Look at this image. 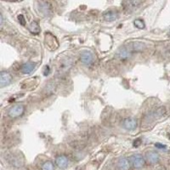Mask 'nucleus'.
I'll return each mask as SVG.
<instances>
[{
	"label": "nucleus",
	"mask_w": 170,
	"mask_h": 170,
	"mask_svg": "<svg viewBox=\"0 0 170 170\" xmlns=\"http://www.w3.org/2000/svg\"><path fill=\"white\" fill-rule=\"evenodd\" d=\"M134 24L135 26L136 27L139 28V29H144L145 27V22H143L142 20H140V19H137L134 21Z\"/></svg>",
	"instance_id": "obj_17"
},
{
	"label": "nucleus",
	"mask_w": 170,
	"mask_h": 170,
	"mask_svg": "<svg viewBox=\"0 0 170 170\" xmlns=\"http://www.w3.org/2000/svg\"><path fill=\"white\" fill-rule=\"evenodd\" d=\"M42 170H55V166L52 162L47 161L43 164Z\"/></svg>",
	"instance_id": "obj_16"
},
{
	"label": "nucleus",
	"mask_w": 170,
	"mask_h": 170,
	"mask_svg": "<svg viewBox=\"0 0 170 170\" xmlns=\"http://www.w3.org/2000/svg\"><path fill=\"white\" fill-rule=\"evenodd\" d=\"M45 43L49 47V49L51 50H56L59 47V43L57 42V39L55 36H53L52 34L46 33L45 36Z\"/></svg>",
	"instance_id": "obj_5"
},
{
	"label": "nucleus",
	"mask_w": 170,
	"mask_h": 170,
	"mask_svg": "<svg viewBox=\"0 0 170 170\" xmlns=\"http://www.w3.org/2000/svg\"><path fill=\"white\" fill-rule=\"evenodd\" d=\"M131 163L135 168H141L145 164V160L143 158L142 155L134 154L131 157Z\"/></svg>",
	"instance_id": "obj_6"
},
{
	"label": "nucleus",
	"mask_w": 170,
	"mask_h": 170,
	"mask_svg": "<svg viewBox=\"0 0 170 170\" xmlns=\"http://www.w3.org/2000/svg\"><path fill=\"white\" fill-rule=\"evenodd\" d=\"M103 17H104V19H105L106 22H113V21H116L118 18V14L116 10L110 9V10L106 11L104 14Z\"/></svg>",
	"instance_id": "obj_9"
},
{
	"label": "nucleus",
	"mask_w": 170,
	"mask_h": 170,
	"mask_svg": "<svg viewBox=\"0 0 170 170\" xmlns=\"http://www.w3.org/2000/svg\"><path fill=\"white\" fill-rule=\"evenodd\" d=\"M140 142H141V140H140V139H136L135 141H134V146H135V147H138L139 145H140Z\"/></svg>",
	"instance_id": "obj_20"
},
{
	"label": "nucleus",
	"mask_w": 170,
	"mask_h": 170,
	"mask_svg": "<svg viewBox=\"0 0 170 170\" xmlns=\"http://www.w3.org/2000/svg\"><path fill=\"white\" fill-rule=\"evenodd\" d=\"M141 2L139 1H126L123 3V5L124 6V9L126 11H132L133 9H134L136 7L139 5Z\"/></svg>",
	"instance_id": "obj_13"
},
{
	"label": "nucleus",
	"mask_w": 170,
	"mask_h": 170,
	"mask_svg": "<svg viewBox=\"0 0 170 170\" xmlns=\"http://www.w3.org/2000/svg\"><path fill=\"white\" fill-rule=\"evenodd\" d=\"M24 111H25L24 106L21 105V104H17V105H15L9 109V116L14 118H18V117H21L24 113Z\"/></svg>",
	"instance_id": "obj_3"
},
{
	"label": "nucleus",
	"mask_w": 170,
	"mask_h": 170,
	"mask_svg": "<svg viewBox=\"0 0 170 170\" xmlns=\"http://www.w3.org/2000/svg\"><path fill=\"white\" fill-rule=\"evenodd\" d=\"M68 158L66 157V156H59L57 157L56 159V165L61 168V169H64L68 166Z\"/></svg>",
	"instance_id": "obj_10"
},
{
	"label": "nucleus",
	"mask_w": 170,
	"mask_h": 170,
	"mask_svg": "<svg viewBox=\"0 0 170 170\" xmlns=\"http://www.w3.org/2000/svg\"><path fill=\"white\" fill-rule=\"evenodd\" d=\"M169 35H170V32H169Z\"/></svg>",
	"instance_id": "obj_24"
},
{
	"label": "nucleus",
	"mask_w": 170,
	"mask_h": 170,
	"mask_svg": "<svg viewBox=\"0 0 170 170\" xmlns=\"http://www.w3.org/2000/svg\"><path fill=\"white\" fill-rule=\"evenodd\" d=\"M18 21H19V22H20V24H21L22 26L26 25V20H25V18H24L23 15H19Z\"/></svg>",
	"instance_id": "obj_18"
},
{
	"label": "nucleus",
	"mask_w": 170,
	"mask_h": 170,
	"mask_svg": "<svg viewBox=\"0 0 170 170\" xmlns=\"http://www.w3.org/2000/svg\"><path fill=\"white\" fill-rule=\"evenodd\" d=\"M49 73H50V67L49 66H45V69L43 71V74H44V76H47Z\"/></svg>",
	"instance_id": "obj_21"
},
{
	"label": "nucleus",
	"mask_w": 170,
	"mask_h": 170,
	"mask_svg": "<svg viewBox=\"0 0 170 170\" xmlns=\"http://www.w3.org/2000/svg\"><path fill=\"white\" fill-rule=\"evenodd\" d=\"M80 60L84 65L90 66L94 62V55L89 50H84L81 53Z\"/></svg>",
	"instance_id": "obj_4"
},
{
	"label": "nucleus",
	"mask_w": 170,
	"mask_h": 170,
	"mask_svg": "<svg viewBox=\"0 0 170 170\" xmlns=\"http://www.w3.org/2000/svg\"><path fill=\"white\" fill-rule=\"evenodd\" d=\"M36 64L33 62H26L22 66V72L24 74H29L33 71Z\"/></svg>",
	"instance_id": "obj_11"
},
{
	"label": "nucleus",
	"mask_w": 170,
	"mask_h": 170,
	"mask_svg": "<svg viewBox=\"0 0 170 170\" xmlns=\"http://www.w3.org/2000/svg\"><path fill=\"white\" fill-rule=\"evenodd\" d=\"M169 139H170V134H169Z\"/></svg>",
	"instance_id": "obj_23"
},
{
	"label": "nucleus",
	"mask_w": 170,
	"mask_h": 170,
	"mask_svg": "<svg viewBox=\"0 0 170 170\" xmlns=\"http://www.w3.org/2000/svg\"><path fill=\"white\" fill-rule=\"evenodd\" d=\"M11 81H12V77L8 71H1V73H0V87L1 88L9 85L11 83Z\"/></svg>",
	"instance_id": "obj_7"
},
{
	"label": "nucleus",
	"mask_w": 170,
	"mask_h": 170,
	"mask_svg": "<svg viewBox=\"0 0 170 170\" xmlns=\"http://www.w3.org/2000/svg\"><path fill=\"white\" fill-rule=\"evenodd\" d=\"M3 15L2 14H0V26L1 27H3Z\"/></svg>",
	"instance_id": "obj_22"
},
{
	"label": "nucleus",
	"mask_w": 170,
	"mask_h": 170,
	"mask_svg": "<svg viewBox=\"0 0 170 170\" xmlns=\"http://www.w3.org/2000/svg\"><path fill=\"white\" fill-rule=\"evenodd\" d=\"M145 48V44L140 42H132L127 46L120 48L116 52V57L120 61H127L133 56L134 53L140 52Z\"/></svg>",
	"instance_id": "obj_1"
},
{
	"label": "nucleus",
	"mask_w": 170,
	"mask_h": 170,
	"mask_svg": "<svg viewBox=\"0 0 170 170\" xmlns=\"http://www.w3.org/2000/svg\"><path fill=\"white\" fill-rule=\"evenodd\" d=\"M28 29H29V31L31 32L32 34H35V35H37V34H39L41 32L40 27L38 25V23L37 22H32L29 25L28 27Z\"/></svg>",
	"instance_id": "obj_15"
},
{
	"label": "nucleus",
	"mask_w": 170,
	"mask_h": 170,
	"mask_svg": "<svg viewBox=\"0 0 170 170\" xmlns=\"http://www.w3.org/2000/svg\"><path fill=\"white\" fill-rule=\"evenodd\" d=\"M37 9L39 10V12L44 16H49L52 14V7L50 5L49 2H37Z\"/></svg>",
	"instance_id": "obj_2"
},
{
	"label": "nucleus",
	"mask_w": 170,
	"mask_h": 170,
	"mask_svg": "<svg viewBox=\"0 0 170 170\" xmlns=\"http://www.w3.org/2000/svg\"><path fill=\"white\" fill-rule=\"evenodd\" d=\"M156 147L157 148H159V149H165L166 148V145H163V144H160V143H157L156 144Z\"/></svg>",
	"instance_id": "obj_19"
},
{
	"label": "nucleus",
	"mask_w": 170,
	"mask_h": 170,
	"mask_svg": "<svg viewBox=\"0 0 170 170\" xmlns=\"http://www.w3.org/2000/svg\"><path fill=\"white\" fill-rule=\"evenodd\" d=\"M146 158L150 163L156 164L159 161V155L156 152H150L146 154Z\"/></svg>",
	"instance_id": "obj_14"
},
{
	"label": "nucleus",
	"mask_w": 170,
	"mask_h": 170,
	"mask_svg": "<svg viewBox=\"0 0 170 170\" xmlns=\"http://www.w3.org/2000/svg\"><path fill=\"white\" fill-rule=\"evenodd\" d=\"M124 127L128 130H134L137 128V121L133 118H128L124 121Z\"/></svg>",
	"instance_id": "obj_8"
},
{
	"label": "nucleus",
	"mask_w": 170,
	"mask_h": 170,
	"mask_svg": "<svg viewBox=\"0 0 170 170\" xmlns=\"http://www.w3.org/2000/svg\"><path fill=\"white\" fill-rule=\"evenodd\" d=\"M118 168L119 170H129V161L126 158H121L118 161Z\"/></svg>",
	"instance_id": "obj_12"
}]
</instances>
